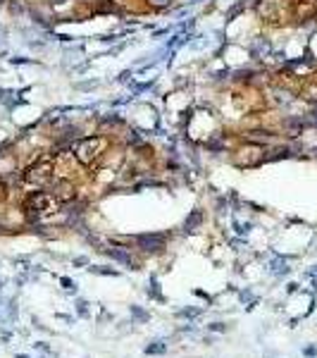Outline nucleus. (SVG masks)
<instances>
[{
	"mask_svg": "<svg viewBox=\"0 0 317 358\" xmlns=\"http://www.w3.org/2000/svg\"><path fill=\"white\" fill-rule=\"evenodd\" d=\"M112 146H117L115 136H108V134H103V132L86 134V136L77 138L74 146H72L74 163L86 167V170H93V167H98L105 160V155L112 151Z\"/></svg>",
	"mask_w": 317,
	"mask_h": 358,
	"instance_id": "obj_1",
	"label": "nucleus"
},
{
	"mask_svg": "<svg viewBox=\"0 0 317 358\" xmlns=\"http://www.w3.org/2000/svg\"><path fill=\"white\" fill-rule=\"evenodd\" d=\"M60 208L62 203H57V198L48 189H34L27 193V198L22 203V213L29 224H39L41 220L50 218L53 213H60Z\"/></svg>",
	"mask_w": 317,
	"mask_h": 358,
	"instance_id": "obj_2",
	"label": "nucleus"
},
{
	"mask_svg": "<svg viewBox=\"0 0 317 358\" xmlns=\"http://www.w3.org/2000/svg\"><path fill=\"white\" fill-rule=\"evenodd\" d=\"M57 165L53 163L50 153L43 151L41 155H36V160H31L24 170H22V184L27 186H34V189H48L50 181L55 179Z\"/></svg>",
	"mask_w": 317,
	"mask_h": 358,
	"instance_id": "obj_3",
	"label": "nucleus"
},
{
	"mask_svg": "<svg viewBox=\"0 0 317 358\" xmlns=\"http://www.w3.org/2000/svg\"><path fill=\"white\" fill-rule=\"evenodd\" d=\"M265 155H267L265 146L253 143V141H243L234 151V165L241 170H253V167L265 165Z\"/></svg>",
	"mask_w": 317,
	"mask_h": 358,
	"instance_id": "obj_4",
	"label": "nucleus"
},
{
	"mask_svg": "<svg viewBox=\"0 0 317 358\" xmlns=\"http://www.w3.org/2000/svg\"><path fill=\"white\" fill-rule=\"evenodd\" d=\"M246 53H248L250 62L262 65L265 60L272 57V53H275V43H272V39H267V36H255V39H250V43L246 45Z\"/></svg>",
	"mask_w": 317,
	"mask_h": 358,
	"instance_id": "obj_5",
	"label": "nucleus"
},
{
	"mask_svg": "<svg viewBox=\"0 0 317 358\" xmlns=\"http://www.w3.org/2000/svg\"><path fill=\"white\" fill-rule=\"evenodd\" d=\"M48 191L53 193L57 198V203H72V201H77V184H74V179L69 177H60L55 175V179L50 181V186H48Z\"/></svg>",
	"mask_w": 317,
	"mask_h": 358,
	"instance_id": "obj_6",
	"label": "nucleus"
},
{
	"mask_svg": "<svg viewBox=\"0 0 317 358\" xmlns=\"http://www.w3.org/2000/svg\"><path fill=\"white\" fill-rule=\"evenodd\" d=\"M131 241L143 253H162L167 246V234H162V232H146V234H136Z\"/></svg>",
	"mask_w": 317,
	"mask_h": 358,
	"instance_id": "obj_7",
	"label": "nucleus"
},
{
	"mask_svg": "<svg viewBox=\"0 0 317 358\" xmlns=\"http://www.w3.org/2000/svg\"><path fill=\"white\" fill-rule=\"evenodd\" d=\"M108 258H112V261L122 263V265H126L129 270H138L141 265H138V261L131 256V248H124V246H110V248H100Z\"/></svg>",
	"mask_w": 317,
	"mask_h": 358,
	"instance_id": "obj_8",
	"label": "nucleus"
},
{
	"mask_svg": "<svg viewBox=\"0 0 317 358\" xmlns=\"http://www.w3.org/2000/svg\"><path fill=\"white\" fill-rule=\"evenodd\" d=\"M205 220V213L200 210V208H196L189 213V218L184 220V234H193V232H198L200 229V224Z\"/></svg>",
	"mask_w": 317,
	"mask_h": 358,
	"instance_id": "obj_9",
	"label": "nucleus"
},
{
	"mask_svg": "<svg viewBox=\"0 0 317 358\" xmlns=\"http://www.w3.org/2000/svg\"><path fill=\"white\" fill-rule=\"evenodd\" d=\"M141 2L151 12H172L177 5V0H141Z\"/></svg>",
	"mask_w": 317,
	"mask_h": 358,
	"instance_id": "obj_10",
	"label": "nucleus"
},
{
	"mask_svg": "<svg viewBox=\"0 0 317 358\" xmlns=\"http://www.w3.org/2000/svg\"><path fill=\"white\" fill-rule=\"evenodd\" d=\"M289 261L284 256H275V261L270 263V272L275 277H281V275H289Z\"/></svg>",
	"mask_w": 317,
	"mask_h": 358,
	"instance_id": "obj_11",
	"label": "nucleus"
},
{
	"mask_svg": "<svg viewBox=\"0 0 317 358\" xmlns=\"http://www.w3.org/2000/svg\"><path fill=\"white\" fill-rule=\"evenodd\" d=\"M165 351H167L165 339H155V342H151V344L146 346V354H148V356H162Z\"/></svg>",
	"mask_w": 317,
	"mask_h": 358,
	"instance_id": "obj_12",
	"label": "nucleus"
},
{
	"mask_svg": "<svg viewBox=\"0 0 317 358\" xmlns=\"http://www.w3.org/2000/svg\"><path fill=\"white\" fill-rule=\"evenodd\" d=\"M7 62H10L12 67H22V65H43L41 60H36V57H24V55H12V57H7Z\"/></svg>",
	"mask_w": 317,
	"mask_h": 358,
	"instance_id": "obj_13",
	"label": "nucleus"
},
{
	"mask_svg": "<svg viewBox=\"0 0 317 358\" xmlns=\"http://www.w3.org/2000/svg\"><path fill=\"white\" fill-rule=\"evenodd\" d=\"M88 272H93V275H105V277H119L117 270L105 268V265H88Z\"/></svg>",
	"mask_w": 317,
	"mask_h": 358,
	"instance_id": "obj_14",
	"label": "nucleus"
},
{
	"mask_svg": "<svg viewBox=\"0 0 317 358\" xmlns=\"http://www.w3.org/2000/svg\"><path fill=\"white\" fill-rule=\"evenodd\" d=\"M100 86V79H86V82H74V89L77 91H93V89H98Z\"/></svg>",
	"mask_w": 317,
	"mask_h": 358,
	"instance_id": "obj_15",
	"label": "nucleus"
},
{
	"mask_svg": "<svg viewBox=\"0 0 317 358\" xmlns=\"http://www.w3.org/2000/svg\"><path fill=\"white\" fill-rule=\"evenodd\" d=\"M148 296L151 299H158V301H162V294H160V284H158V277H151V284H148Z\"/></svg>",
	"mask_w": 317,
	"mask_h": 358,
	"instance_id": "obj_16",
	"label": "nucleus"
},
{
	"mask_svg": "<svg viewBox=\"0 0 317 358\" xmlns=\"http://www.w3.org/2000/svg\"><path fill=\"white\" fill-rule=\"evenodd\" d=\"M131 315L136 317L138 322H148V320H151V313H146L141 306H131Z\"/></svg>",
	"mask_w": 317,
	"mask_h": 358,
	"instance_id": "obj_17",
	"label": "nucleus"
},
{
	"mask_svg": "<svg viewBox=\"0 0 317 358\" xmlns=\"http://www.w3.org/2000/svg\"><path fill=\"white\" fill-rule=\"evenodd\" d=\"M250 227H253V222H238V220H234V229H236V234H248L250 232Z\"/></svg>",
	"mask_w": 317,
	"mask_h": 358,
	"instance_id": "obj_18",
	"label": "nucleus"
},
{
	"mask_svg": "<svg viewBox=\"0 0 317 358\" xmlns=\"http://www.w3.org/2000/svg\"><path fill=\"white\" fill-rule=\"evenodd\" d=\"M177 315H179V317H189V320H191V317H198V315H200V311H198V308H181Z\"/></svg>",
	"mask_w": 317,
	"mask_h": 358,
	"instance_id": "obj_19",
	"label": "nucleus"
},
{
	"mask_svg": "<svg viewBox=\"0 0 317 358\" xmlns=\"http://www.w3.org/2000/svg\"><path fill=\"white\" fill-rule=\"evenodd\" d=\"M115 82H117V84H129V82H134V72H131V69H124V72H122V74H119V77H117Z\"/></svg>",
	"mask_w": 317,
	"mask_h": 358,
	"instance_id": "obj_20",
	"label": "nucleus"
},
{
	"mask_svg": "<svg viewBox=\"0 0 317 358\" xmlns=\"http://www.w3.org/2000/svg\"><path fill=\"white\" fill-rule=\"evenodd\" d=\"M238 299H241V301H243V303L248 301V303H250L248 308H253V306L258 303V301H255V299H253V294H250V289H243V291H241V294H238Z\"/></svg>",
	"mask_w": 317,
	"mask_h": 358,
	"instance_id": "obj_21",
	"label": "nucleus"
},
{
	"mask_svg": "<svg viewBox=\"0 0 317 358\" xmlns=\"http://www.w3.org/2000/svg\"><path fill=\"white\" fill-rule=\"evenodd\" d=\"M77 313H79L81 317H88V301L79 299V301H77Z\"/></svg>",
	"mask_w": 317,
	"mask_h": 358,
	"instance_id": "obj_22",
	"label": "nucleus"
},
{
	"mask_svg": "<svg viewBox=\"0 0 317 358\" xmlns=\"http://www.w3.org/2000/svg\"><path fill=\"white\" fill-rule=\"evenodd\" d=\"M60 284H62L67 291H77V282H74V279H69V277H60Z\"/></svg>",
	"mask_w": 317,
	"mask_h": 358,
	"instance_id": "obj_23",
	"label": "nucleus"
},
{
	"mask_svg": "<svg viewBox=\"0 0 317 358\" xmlns=\"http://www.w3.org/2000/svg\"><path fill=\"white\" fill-rule=\"evenodd\" d=\"M17 313H19V311H17V303L10 301V303H7V320L12 322L14 317H17Z\"/></svg>",
	"mask_w": 317,
	"mask_h": 358,
	"instance_id": "obj_24",
	"label": "nucleus"
},
{
	"mask_svg": "<svg viewBox=\"0 0 317 358\" xmlns=\"http://www.w3.org/2000/svg\"><path fill=\"white\" fill-rule=\"evenodd\" d=\"M12 93H14V89H2V86H0V105H2L7 98L12 96Z\"/></svg>",
	"mask_w": 317,
	"mask_h": 358,
	"instance_id": "obj_25",
	"label": "nucleus"
},
{
	"mask_svg": "<svg viewBox=\"0 0 317 358\" xmlns=\"http://www.w3.org/2000/svg\"><path fill=\"white\" fill-rule=\"evenodd\" d=\"M5 198H7V181L0 179V203H5Z\"/></svg>",
	"mask_w": 317,
	"mask_h": 358,
	"instance_id": "obj_26",
	"label": "nucleus"
},
{
	"mask_svg": "<svg viewBox=\"0 0 317 358\" xmlns=\"http://www.w3.org/2000/svg\"><path fill=\"white\" fill-rule=\"evenodd\" d=\"M207 330H212V332H227V325H224V322H212V325H207Z\"/></svg>",
	"mask_w": 317,
	"mask_h": 358,
	"instance_id": "obj_27",
	"label": "nucleus"
},
{
	"mask_svg": "<svg viewBox=\"0 0 317 358\" xmlns=\"http://www.w3.org/2000/svg\"><path fill=\"white\" fill-rule=\"evenodd\" d=\"M34 349H36V351H43V354H53V351H50V346L45 344V342H36V344H34Z\"/></svg>",
	"mask_w": 317,
	"mask_h": 358,
	"instance_id": "obj_28",
	"label": "nucleus"
},
{
	"mask_svg": "<svg viewBox=\"0 0 317 358\" xmlns=\"http://www.w3.org/2000/svg\"><path fill=\"white\" fill-rule=\"evenodd\" d=\"M74 265H77V268H81V265H88V258H86V256H77V258H74Z\"/></svg>",
	"mask_w": 317,
	"mask_h": 358,
	"instance_id": "obj_29",
	"label": "nucleus"
},
{
	"mask_svg": "<svg viewBox=\"0 0 317 358\" xmlns=\"http://www.w3.org/2000/svg\"><path fill=\"white\" fill-rule=\"evenodd\" d=\"M196 296H200V299H207V301H212V299H210V296H207L205 291H196Z\"/></svg>",
	"mask_w": 317,
	"mask_h": 358,
	"instance_id": "obj_30",
	"label": "nucleus"
},
{
	"mask_svg": "<svg viewBox=\"0 0 317 358\" xmlns=\"http://www.w3.org/2000/svg\"><path fill=\"white\" fill-rule=\"evenodd\" d=\"M7 5V0H0V7H5Z\"/></svg>",
	"mask_w": 317,
	"mask_h": 358,
	"instance_id": "obj_31",
	"label": "nucleus"
},
{
	"mask_svg": "<svg viewBox=\"0 0 317 358\" xmlns=\"http://www.w3.org/2000/svg\"><path fill=\"white\" fill-rule=\"evenodd\" d=\"M17 358H29V356H24V354H17Z\"/></svg>",
	"mask_w": 317,
	"mask_h": 358,
	"instance_id": "obj_32",
	"label": "nucleus"
},
{
	"mask_svg": "<svg viewBox=\"0 0 317 358\" xmlns=\"http://www.w3.org/2000/svg\"><path fill=\"white\" fill-rule=\"evenodd\" d=\"M0 229H2V224H0Z\"/></svg>",
	"mask_w": 317,
	"mask_h": 358,
	"instance_id": "obj_33",
	"label": "nucleus"
}]
</instances>
